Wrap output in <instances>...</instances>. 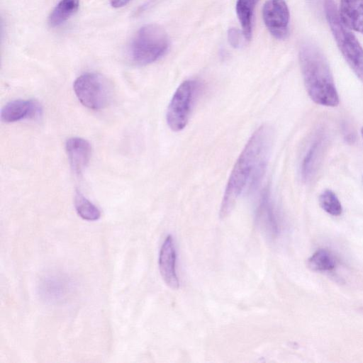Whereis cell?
I'll return each instance as SVG.
<instances>
[{
  "instance_id": "cell-1",
  "label": "cell",
  "mask_w": 363,
  "mask_h": 363,
  "mask_svg": "<svg viewBox=\"0 0 363 363\" xmlns=\"http://www.w3.org/2000/svg\"><path fill=\"white\" fill-rule=\"evenodd\" d=\"M273 130L269 125L258 128L237 159L222 199L220 217H227L238 199L255 189L264 173L272 146Z\"/></svg>"
},
{
  "instance_id": "cell-2",
  "label": "cell",
  "mask_w": 363,
  "mask_h": 363,
  "mask_svg": "<svg viewBox=\"0 0 363 363\" xmlns=\"http://www.w3.org/2000/svg\"><path fill=\"white\" fill-rule=\"evenodd\" d=\"M299 62L307 93L315 104L335 107L339 96L328 62L314 45L306 43L299 50Z\"/></svg>"
},
{
  "instance_id": "cell-3",
  "label": "cell",
  "mask_w": 363,
  "mask_h": 363,
  "mask_svg": "<svg viewBox=\"0 0 363 363\" xmlns=\"http://www.w3.org/2000/svg\"><path fill=\"white\" fill-rule=\"evenodd\" d=\"M169 45V38L164 28L157 24H147L133 37L128 55L133 63L147 65L164 56Z\"/></svg>"
},
{
  "instance_id": "cell-4",
  "label": "cell",
  "mask_w": 363,
  "mask_h": 363,
  "mask_svg": "<svg viewBox=\"0 0 363 363\" xmlns=\"http://www.w3.org/2000/svg\"><path fill=\"white\" fill-rule=\"evenodd\" d=\"M324 10L339 50L357 77L363 82V48L345 25L333 0L324 1Z\"/></svg>"
},
{
  "instance_id": "cell-5",
  "label": "cell",
  "mask_w": 363,
  "mask_h": 363,
  "mask_svg": "<svg viewBox=\"0 0 363 363\" xmlns=\"http://www.w3.org/2000/svg\"><path fill=\"white\" fill-rule=\"evenodd\" d=\"M73 89L81 104L93 110L106 106L112 94L108 79L94 72L84 73L78 77L74 82Z\"/></svg>"
},
{
  "instance_id": "cell-6",
  "label": "cell",
  "mask_w": 363,
  "mask_h": 363,
  "mask_svg": "<svg viewBox=\"0 0 363 363\" xmlns=\"http://www.w3.org/2000/svg\"><path fill=\"white\" fill-rule=\"evenodd\" d=\"M200 88L199 82L188 79L175 91L166 114L167 123L173 131L178 132L186 127Z\"/></svg>"
},
{
  "instance_id": "cell-7",
  "label": "cell",
  "mask_w": 363,
  "mask_h": 363,
  "mask_svg": "<svg viewBox=\"0 0 363 363\" xmlns=\"http://www.w3.org/2000/svg\"><path fill=\"white\" fill-rule=\"evenodd\" d=\"M262 16L264 24L271 35L283 40L289 34V10L284 0H268L265 2Z\"/></svg>"
},
{
  "instance_id": "cell-8",
  "label": "cell",
  "mask_w": 363,
  "mask_h": 363,
  "mask_svg": "<svg viewBox=\"0 0 363 363\" xmlns=\"http://www.w3.org/2000/svg\"><path fill=\"white\" fill-rule=\"evenodd\" d=\"M176 252L174 241L168 235L163 242L159 255V269L166 284L172 289H177L179 281L175 268Z\"/></svg>"
},
{
  "instance_id": "cell-9",
  "label": "cell",
  "mask_w": 363,
  "mask_h": 363,
  "mask_svg": "<svg viewBox=\"0 0 363 363\" xmlns=\"http://www.w3.org/2000/svg\"><path fill=\"white\" fill-rule=\"evenodd\" d=\"M40 105L33 100L17 99L7 103L1 109V119L13 123L25 118H35L40 116Z\"/></svg>"
},
{
  "instance_id": "cell-10",
  "label": "cell",
  "mask_w": 363,
  "mask_h": 363,
  "mask_svg": "<svg viewBox=\"0 0 363 363\" xmlns=\"http://www.w3.org/2000/svg\"><path fill=\"white\" fill-rule=\"evenodd\" d=\"M39 294L46 302L57 303L63 300L70 291V282L60 274H48L39 284Z\"/></svg>"
},
{
  "instance_id": "cell-11",
  "label": "cell",
  "mask_w": 363,
  "mask_h": 363,
  "mask_svg": "<svg viewBox=\"0 0 363 363\" xmlns=\"http://www.w3.org/2000/svg\"><path fill=\"white\" fill-rule=\"evenodd\" d=\"M65 147L72 169L77 174L82 173L90 160V143L84 138L74 137L67 140Z\"/></svg>"
},
{
  "instance_id": "cell-12",
  "label": "cell",
  "mask_w": 363,
  "mask_h": 363,
  "mask_svg": "<svg viewBox=\"0 0 363 363\" xmlns=\"http://www.w3.org/2000/svg\"><path fill=\"white\" fill-rule=\"evenodd\" d=\"M256 218L258 225L268 235L272 237L277 233V217L268 189H264L260 196Z\"/></svg>"
},
{
  "instance_id": "cell-13",
  "label": "cell",
  "mask_w": 363,
  "mask_h": 363,
  "mask_svg": "<svg viewBox=\"0 0 363 363\" xmlns=\"http://www.w3.org/2000/svg\"><path fill=\"white\" fill-rule=\"evenodd\" d=\"M339 14L345 26L363 34V0H340Z\"/></svg>"
},
{
  "instance_id": "cell-14",
  "label": "cell",
  "mask_w": 363,
  "mask_h": 363,
  "mask_svg": "<svg viewBox=\"0 0 363 363\" xmlns=\"http://www.w3.org/2000/svg\"><path fill=\"white\" fill-rule=\"evenodd\" d=\"M79 0H60L50 13L48 23L50 27H57L71 16L79 9Z\"/></svg>"
},
{
  "instance_id": "cell-15",
  "label": "cell",
  "mask_w": 363,
  "mask_h": 363,
  "mask_svg": "<svg viewBox=\"0 0 363 363\" xmlns=\"http://www.w3.org/2000/svg\"><path fill=\"white\" fill-rule=\"evenodd\" d=\"M259 0H238L236 13L242 28L243 36L246 40L252 37V16L255 7Z\"/></svg>"
},
{
  "instance_id": "cell-16",
  "label": "cell",
  "mask_w": 363,
  "mask_h": 363,
  "mask_svg": "<svg viewBox=\"0 0 363 363\" xmlns=\"http://www.w3.org/2000/svg\"><path fill=\"white\" fill-rule=\"evenodd\" d=\"M308 265L313 271H331L336 265V259L330 251L320 249L309 258Z\"/></svg>"
},
{
  "instance_id": "cell-17",
  "label": "cell",
  "mask_w": 363,
  "mask_h": 363,
  "mask_svg": "<svg viewBox=\"0 0 363 363\" xmlns=\"http://www.w3.org/2000/svg\"><path fill=\"white\" fill-rule=\"evenodd\" d=\"M74 206L78 215L84 220L94 221L101 217L100 210L79 191L76 192Z\"/></svg>"
},
{
  "instance_id": "cell-18",
  "label": "cell",
  "mask_w": 363,
  "mask_h": 363,
  "mask_svg": "<svg viewBox=\"0 0 363 363\" xmlns=\"http://www.w3.org/2000/svg\"><path fill=\"white\" fill-rule=\"evenodd\" d=\"M321 208L328 213L337 216L341 215L342 207L336 194L330 189L323 191L319 196Z\"/></svg>"
},
{
  "instance_id": "cell-19",
  "label": "cell",
  "mask_w": 363,
  "mask_h": 363,
  "mask_svg": "<svg viewBox=\"0 0 363 363\" xmlns=\"http://www.w3.org/2000/svg\"><path fill=\"white\" fill-rule=\"evenodd\" d=\"M316 150L317 144H313L303 159L301 167V174L303 179H307L311 174Z\"/></svg>"
},
{
  "instance_id": "cell-20",
  "label": "cell",
  "mask_w": 363,
  "mask_h": 363,
  "mask_svg": "<svg viewBox=\"0 0 363 363\" xmlns=\"http://www.w3.org/2000/svg\"><path fill=\"white\" fill-rule=\"evenodd\" d=\"M228 40L231 45L235 48L238 47L240 43L239 31L235 28L230 29L228 32Z\"/></svg>"
},
{
  "instance_id": "cell-21",
  "label": "cell",
  "mask_w": 363,
  "mask_h": 363,
  "mask_svg": "<svg viewBox=\"0 0 363 363\" xmlns=\"http://www.w3.org/2000/svg\"><path fill=\"white\" fill-rule=\"evenodd\" d=\"M131 0H110L111 6L118 9L127 5Z\"/></svg>"
},
{
  "instance_id": "cell-22",
  "label": "cell",
  "mask_w": 363,
  "mask_h": 363,
  "mask_svg": "<svg viewBox=\"0 0 363 363\" xmlns=\"http://www.w3.org/2000/svg\"><path fill=\"white\" fill-rule=\"evenodd\" d=\"M361 134H362V138H363V127L361 129Z\"/></svg>"
}]
</instances>
